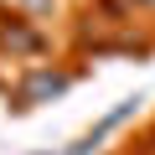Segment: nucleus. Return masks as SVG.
Listing matches in <instances>:
<instances>
[{
  "mask_svg": "<svg viewBox=\"0 0 155 155\" xmlns=\"http://www.w3.org/2000/svg\"><path fill=\"white\" fill-rule=\"evenodd\" d=\"M67 83H72V78L57 72V67H31L21 78V88H16V109H36L47 98H57V93H67Z\"/></svg>",
  "mask_w": 155,
  "mask_h": 155,
  "instance_id": "f257e3e1",
  "label": "nucleus"
},
{
  "mask_svg": "<svg viewBox=\"0 0 155 155\" xmlns=\"http://www.w3.org/2000/svg\"><path fill=\"white\" fill-rule=\"evenodd\" d=\"M140 104H145L140 93H129V98H119V104H114V109H109V114H104V119L93 124V134H98V140H109V134H114V129H119L124 119H134V114H140Z\"/></svg>",
  "mask_w": 155,
  "mask_h": 155,
  "instance_id": "f03ea898",
  "label": "nucleus"
},
{
  "mask_svg": "<svg viewBox=\"0 0 155 155\" xmlns=\"http://www.w3.org/2000/svg\"><path fill=\"white\" fill-rule=\"evenodd\" d=\"M0 41H5V47H16V52H41V36H36V31H26L21 21H11L5 31H0Z\"/></svg>",
  "mask_w": 155,
  "mask_h": 155,
  "instance_id": "7ed1b4c3",
  "label": "nucleus"
},
{
  "mask_svg": "<svg viewBox=\"0 0 155 155\" xmlns=\"http://www.w3.org/2000/svg\"><path fill=\"white\" fill-rule=\"evenodd\" d=\"M98 145H104V140H98V134H93V129H88V134H83V140H72V145H67V150H62V155H98Z\"/></svg>",
  "mask_w": 155,
  "mask_h": 155,
  "instance_id": "20e7f679",
  "label": "nucleus"
},
{
  "mask_svg": "<svg viewBox=\"0 0 155 155\" xmlns=\"http://www.w3.org/2000/svg\"><path fill=\"white\" fill-rule=\"evenodd\" d=\"M21 5H26V11H31V16H47V11H52V5H57V0H21Z\"/></svg>",
  "mask_w": 155,
  "mask_h": 155,
  "instance_id": "39448f33",
  "label": "nucleus"
},
{
  "mask_svg": "<svg viewBox=\"0 0 155 155\" xmlns=\"http://www.w3.org/2000/svg\"><path fill=\"white\" fill-rule=\"evenodd\" d=\"M36 155H52V150H36Z\"/></svg>",
  "mask_w": 155,
  "mask_h": 155,
  "instance_id": "423d86ee",
  "label": "nucleus"
}]
</instances>
